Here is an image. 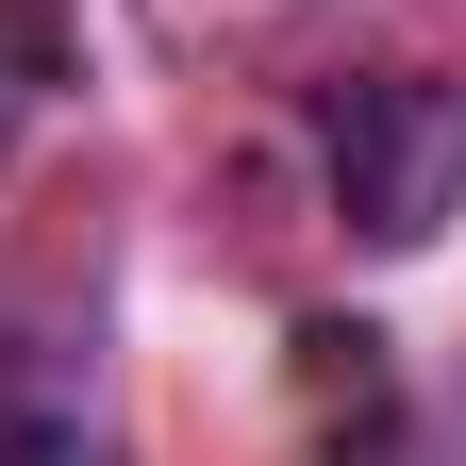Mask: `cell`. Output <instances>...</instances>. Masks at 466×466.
<instances>
[{"instance_id":"cell-1","label":"cell","mask_w":466,"mask_h":466,"mask_svg":"<svg viewBox=\"0 0 466 466\" xmlns=\"http://www.w3.org/2000/svg\"><path fill=\"white\" fill-rule=\"evenodd\" d=\"M317 167L333 217L367 250H433L466 200V84L450 67H383V84H317Z\"/></svg>"},{"instance_id":"cell-2","label":"cell","mask_w":466,"mask_h":466,"mask_svg":"<svg viewBox=\"0 0 466 466\" xmlns=\"http://www.w3.org/2000/svg\"><path fill=\"white\" fill-rule=\"evenodd\" d=\"M0 466H116L100 433H67V417H17V433H0Z\"/></svg>"}]
</instances>
